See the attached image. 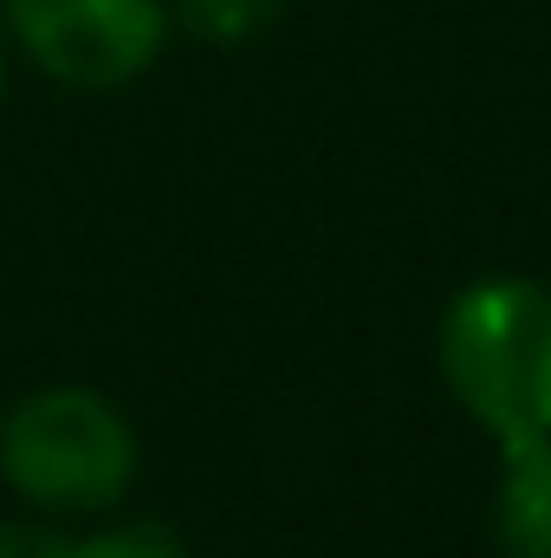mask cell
<instances>
[{
	"mask_svg": "<svg viewBox=\"0 0 551 558\" xmlns=\"http://www.w3.org/2000/svg\"><path fill=\"white\" fill-rule=\"evenodd\" d=\"M441 377L500 448L551 435V286L519 274L461 286L441 312Z\"/></svg>",
	"mask_w": 551,
	"mask_h": 558,
	"instance_id": "cell-1",
	"label": "cell"
},
{
	"mask_svg": "<svg viewBox=\"0 0 551 558\" xmlns=\"http://www.w3.org/2000/svg\"><path fill=\"white\" fill-rule=\"evenodd\" d=\"M0 468L33 507L91 513L137 481V428L111 397L85 384H52L7 416Z\"/></svg>",
	"mask_w": 551,
	"mask_h": 558,
	"instance_id": "cell-2",
	"label": "cell"
},
{
	"mask_svg": "<svg viewBox=\"0 0 551 558\" xmlns=\"http://www.w3.org/2000/svg\"><path fill=\"white\" fill-rule=\"evenodd\" d=\"M7 26L39 72L85 92L143 78L169 39L162 0H7Z\"/></svg>",
	"mask_w": 551,
	"mask_h": 558,
	"instance_id": "cell-3",
	"label": "cell"
},
{
	"mask_svg": "<svg viewBox=\"0 0 551 558\" xmlns=\"http://www.w3.org/2000/svg\"><path fill=\"white\" fill-rule=\"evenodd\" d=\"M493 533L506 558H551V435L506 448Z\"/></svg>",
	"mask_w": 551,
	"mask_h": 558,
	"instance_id": "cell-4",
	"label": "cell"
},
{
	"mask_svg": "<svg viewBox=\"0 0 551 558\" xmlns=\"http://www.w3.org/2000/svg\"><path fill=\"white\" fill-rule=\"evenodd\" d=\"M175 13L201 33V39H247L260 26H273L279 0H175Z\"/></svg>",
	"mask_w": 551,
	"mask_h": 558,
	"instance_id": "cell-5",
	"label": "cell"
},
{
	"mask_svg": "<svg viewBox=\"0 0 551 558\" xmlns=\"http://www.w3.org/2000/svg\"><path fill=\"white\" fill-rule=\"evenodd\" d=\"M65 558H182V539L169 526H111V533H91L78 546H65Z\"/></svg>",
	"mask_w": 551,
	"mask_h": 558,
	"instance_id": "cell-6",
	"label": "cell"
},
{
	"mask_svg": "<svg viewBox=\"0 0 551 558\" xmlns=\"http://www.w3.org/2000/svg\"><path fill=\"white\" fill-rule=\"evenodd\" d=\"M0 558H65V539H59V533H46V526L0 520Z\"/></svg>",
	"mask_w": 551,
	"mask_h": 558,
	"instance_id": "cell-7",
	"label": "cell"
},
{
	"mask_svg": "<svg viewBox=\"0 0 551 558\" xmlns=\"http://www.w3.org/2000/svg\"><path fill=\"white\" fill-rule=\"evenodd\" d=\"M0 78H7V65H0Z\"/></svg>",
	"mask_w": 551,
	"mask_h": 558,
	"instance_id": "cell-8",
	"label": "cell"
}]
</instances>
